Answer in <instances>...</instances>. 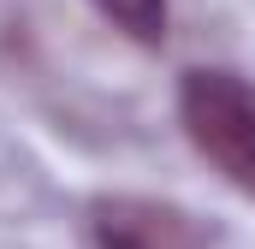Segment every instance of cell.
<instances>
[{
    "instance_id": "cell-1",
    "label": "cell",
    "mask_w": 255,
    "mask_h": 249,
    "mask_svg": "<svg viewBox=\"0 0 255 249\" xmlns=\"http://www.w3.org/2000/svg\"><path fill=\"white\" fill-rule=\"evenodd\" d=\"M178 119L202 160L220 166V178L255 196V89L238 71L196 65L178 83Z\"/></svg>"
},
{
    "instance_id": "cell-2",
    "label": "cell",
    "mask_w": 255,
    "mask_h": 249,
    "mask_svg": "<svg viewBox=\"0 0 255 249\" xmlns=\"http://www.w3.org/2000/svg\"><path fill=\"white\" fill-rule=\"evenodd\" d=\"M89 232H95V249H214L196 214L154 196H95Z\"/></svg>"
},
{
    "instance_id": "cell-3",
    "label": "cell",
    "mask_w": 255,
    "mask_h": 249,
    "mask_svg": "<svg viewBox=\"0 0 255 249\" xmlns=\"http://www.w3.org/2000/svg\"><path fill=\"white\" fill-rule=\"evenodd\" d=\"M113 30H125L130 42H142V48H154V42H166V18H172V6L166 0H89Z\"/></svg>"
}]
</instances>
